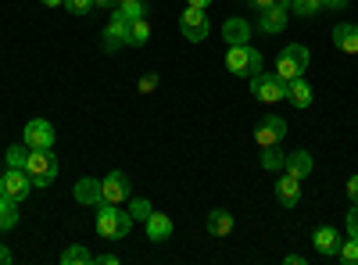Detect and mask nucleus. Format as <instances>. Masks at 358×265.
<instances>
[{
	"label": "nucleus",
	"instance_id": "13",
	"mask_svg": "<svg viewBox=\"0 0 358 265\" xmlns=\"http://www.w3.org/2000/svg\"><path fill=\"white\" fill-rule=\"evenodd\" d=\"M276 201L283 204V208H294L297 201H301V180L297 176H283V180H276Z\"/></svg>",
	"mask_w": 358,
	"mask_h": 265
},
{
	"label": "nucleus",
	"instance_id": "26",
	"mask_svg": "<svg viewBox=\"0 0 358 265\" xmlns=\"http://www.w3.org/2000/svg\"><path fill=\"white\" fill-rule=\"evenodd\" d=\"M290 11L301 15V18H312L322 11V0H290Z\"/></svg>",
	"mask_w": 358,
	"mask_h": 265
},
{
	"label": "nucleus",
	"instance_id": "24",
	"mask_svg": "<svg viewBox=\"0 0 358 265\" xmlns=\"http://www.w3.org/2000/svg\"><path fill=\"white\" fill-rule=\"evenodd\" d=\"M62 262L65 265H94V255H90L86 248H79V244H72V248L62 251Z\"/></svg>",
	"mask_w": 358,
	"mask_h": 265
},
{
	"label": "nucleus",
	"instance_id": "5",
	"mask_svg": "<svg viewBox=\"0 0 358 265\" xmlns=\"http://www.w3.org/2000/svg\"><path fill=\"white\" fill-rule=\"evenodd\" d=\"M283 90H287V83H283L276 72H258V76H251V94H255L262 104L283 101Z\"/></svg>",
	"mask_w": 358,
	"mask_h": 265
},
{
	"label": "nucleus",
	"instance_id": "32",
	"mask_svg": "<svg viewBox=\"0 0 358 265\" xmlns=\"http://www.w3.org/2000/svg\"><path fill=\"white\" fill-rule=\"evenodd\" d=\"M348 237L358 241V201H355V208L348 212Z\"/></svg>",
	"mask_w": 358,
	"mask_h": 265
},
{
	"label": "nucleus",
	"instance_id": "6",
	"mask_svg": "<svg viewBox=\"0 0 358 265\" xmlns=\"http://www.w3.org/2000/svg\"><path fill=\"white\" fill-rule=\"evenodd\" d=\"M0 194H8V197H15V201H25L29 194H33V180H29V172L8 165V172L0 176Z\"/></svg>",
	"mask_w": 358,
	"mask_h": 265
},
{
	"label": "nucleus",
	"instance_id": "29",
	"mask_svg": "<svg viewBox=\"0 0 358 265\" xmlns=\"http://www.w3.org/2000/svg\"><path fill=\"white\" fill-rule=\"evenodd\" d=\"M337 258H341V262H348V265H358V241H355V237H348V241L337 248Z\"/></svg>",
	"mask_w": 358,
	"mask_h": 265
},
{
	"label": "nucleus",
	"instance_id": "10",
	"mask_svg": "<svg viewBox=\"0 0 358 265\" xmlns=\"http://www.w3.org/2000/svg\"><path fill=\"white\" fill-rule=\"evenodd\" d=\"M287 18H290V0H276L273 8H265L258 15V29H262V33H283Z\"/></svg>",
	"mask_w": 358,
	"mask_h": 265
},
{
	"label": "nucleus",
	"instance_id": "30",
	"mask_svg": "<svg viewBox=\"0 0 358 265\" xmlns=\"http://www.w3.org/2000/svg\"><path fill=\"white\" fill-rule=\"evenodd\" d=\"M129 215H133V222H147V215H151V204H147L143 197H133V201H129Z\"/></svg>",
	"mask_w": 358,
	"mask_h": 265
},
{
	"label": "nucleus",
	"instance_id": "1",
	"mask_svg": "<svg viewBox=\"0 0 358 265\" xmlns=\"http://www.w3.org/2000/svg\"><path fill=\"white\" fill-rule=\"evenodd\" d=\"M133 229V215L122 212V204H97V233L104 241H122Z\"/></svg>",
	"mask_w": 358,
	"mask_h": 265
},
{
	"label": "nucleus",
	"instance_id": "34",
	"mask_svg": "<svg viewBox=\"0 0 358 265\" xmlns=\"http://www.w3.org/2000/svg\"><path fill=\"white\" fill-rule=\"evenodd\" d=\"M348 8V0H322V11H341Z\"/></svg>",
	"mask_w": 358,
	"mask_h": 265
},
{
	"label": "nucleus",
	"instance_id": "25",
	"mask_svg": "<svg viewBox=\"0 0 358 265\" xmlns=\"http://www.w3.org/2000/svg\"><path fill=\"white\" fill-rule=\"evenodd\" d=\"M115 11L122 15L126 22H133V18H143L147 4H143V0H118V8H115Z\"/></svg>",
	"mask_w": 358,
	"mask_h": 265
},
{
	"label": "nucleus",
	"instance_id": "16",
	"mask_svg": "<svg viewBox=\"0 0 358 265\" xmlns=\"http://www.w3.org/2000/svg\"><path fill=\"white\" fill-rule=\"evenodd\" d=\"M283 101H290L294 108H308V104H312V86L305 83V76H301V79H290V83H287V90H283Z\"/></svg>",
	"mask_w": 358,
	"mask_h": 265
},
{
	"label": "nucleus",
	"instance_id": "39",
	"mask_svg": "<svg viewBox=\"0 0 358 265\" xmlns=\"http://www.w3.org/2000/svg\"><path fill=\"white\" fill-rule=\"evenodd\" d=\"M4 262H11V251H8L4 244H0V265H4Z\"/></svg>",
	"mask_w": 358,
	"mask_h": 265
},
{
	"label": "nucleus",
	"instance_id": "18",
	"mask_svg": "<svg viewBox=\"0 0 358 265\" xmlns=\"http://www.w3.org/2000/svg\"><path fill=\"white\" fill-rule=\"evenodd\" d=\"M76 201L79 204H94V208H97V204L104 201L101 197V180H90V176H86V180H79L76 183Z\"/></svg>",
	"mask_w": 358,
	"mask_h": 265
},
{
	"label": "nucleus",
	"instance_id": "12",
	"mask_svg": "<svg viewBox=\"0 0 358 265\" xmlns=\"http://www.w3.org/2000/svg\"><path fill=\"white\" fill-rule=\"evenodd\" d=\"M126 40H129V22L118 15V11H111V22L104 29V50H118Z\"/></svg>",
	"mask_w": 358,
	"mask_h": 265
},
{
	"label": "nucleus",
	"instance_id": "22",
	"mask_svg": "<svg viewBox=\"0 0 358 265\" xmlns=\"http://www.w3.org/2000/svg\"><path fill=\"white\" fill-rule=\"evenodd\" d=\"M15 222H18V201L8 197V194H0V233L11 229Z\"/></svg>",
	"mask_w": 358,
	"mask_h": 265
},
{
	"label": "nucleus",
	"instance_id": "17",
	"mask_svg": "<svg viewBox=\"0 0 358 265\" xmlns=\"http://www.w3.org/2000/svg\"><path fill=\"white\" fill-rule=\"evenodd\" d=\"M312 244H315V251L319 255H337V248H341V237H337V229H330V226H319L315 229V237H312Z\"/></svg>",
	"mask_w": 358,
	"mask_h": 265
},
{
	"label": "nucleus",
	"instance_id": "4",
	"mask_svg": "<svg viewBox=\"0 0 358 265\" xmlns=\"http://www.w3.org/2000/svg\"><path fill=\"white\" fill-rule=\"evenodd\" d=\"M25 172H29V180H33L36 187H50L54 176H57V158L50 151H29Z\"/></svg>",
	"mask_w": 358,
	"mask_h": 265
},
{
	"label": "nucleus",
	"instance_id": "9",
	"mask_svg": "<svg viewBox=\"0 0 358 265\" xmlns=\"http://www.w3.org/2000/svg\"><path fill=\"white\" fill-rule=\"evenodd\" d=\"M179 25H183V36H187L190 43H201V40L208 36V11H204V8L187 4L183 18H179Z\"/></svg>",
	"mask_w": 358,
	"mask_h": 265
},
{
	"label": "nucleus",
	"instance_id": "28",
	"mask_svg": "<svg viewBox=\"0 0 358 265\" xmlns=\"http://www.w3.org/2000/svg\"><path fill=\"white\" fill-rule=\"evenodd\" d=\"M25 158H29V147H25V143L8 147V155H4V162H8V165H15V169H25Z\"/></svg>",
	"mask_w": 358,
	"mask_h": 265
},
{
	"label": "nucleus",
	"instance_id": "21",
	"mask_svg": "<svg viewBox=\"0 0 358 265\" xmlns=\"http://www.w3.org/2000/svg\"><path fill=\"white\" fill-rule=\"evenodd\" d=\"M208 233H212V237H226V233H233V215L226 208L208 212Z\"/></svg>",
	"mask_w": 358,
	"mask_h": 265
},
{
	"label": "nucleus",
	"instance_id": "2",
	"mask_svg": "<svg viewBox=\"0 0 358 265\" xmlns=\"http://www.w3.org/2000/svg\"><path fill=\"white\" fill-rule=\"evenodd\" d=\"M226 69H229L233 76L251 79V76H258V72H262V54H258L251 43H233V47H229V54H226Z\"/></svg>",
	"mask_w": 358,
	"mask_h": 265
},
{
	"label": "nucleus",
	"instance_id": "11",
	"mask_svg": "<svg viewBox=\"0 0 358 265\" xmlns=\"http://www.w3.org/2000/svg\"><path fill=\"white\" fill-rule=\"evenodd\" d=\"M287 136V122L283 119H265V122H258V129H255V140H258V147H276L280 140Z\"/></svg>",
	"mask_w": 358,
	"mask_h": 265
},
{
	"label": "nucleus",
	"instance_id": "27",
	"mask_svg": "<svg viewBox=\"0 0 358 265\" xmlns=\"http://www.w3.org/2000/svg\"><path fill=\"white\" fill-rule=\"evenodd\" d=\"M287 162V155L280 151V147H262V165L265 169H280Z\"/></svg>",
	"mask_w": 358,
	"mask_h": 265
},
{
	"label": "nucleus",
	"instance_id": "41",
	"mask_svg": "<svg viewBox=\"0 0 358 265\" xmlns=\"http://www.w3.org/2000/svg\"><path fill=\"white\" fill-rule=\"evenodd\" d=\"M40 4H47V8H57V4H65V0H40Z\"/></svg>",
	"mask_w": 358,
	"mask_h": 265
},
{
	"label": "nucleus",
	"instance_id": "37",
	"mask_svg": "<svg viewBox=\"0 0 358 265\" xmlns=\"http://www.w3.org/2000/svg\"><path fill=\"white\" fill-rule=\"evenodd\" d=\"M94 262H101V265H118V255H97Z\"/></svg>",
	"mask_w": 358,
	"mask_h": 265
},
{
	"label": "nucleus",
	"instance_id": "20",
	"mask_svg": "<svg viewBox=\"0 0 358 265\" xmlns=\"http://www.w3.org/2000/svg\"><path fill=\"white\" fill-rule=\"evenodd\" d=\"M222 36H226V43H229V47H233V43H248L251 25H248L244 18H229V22L222 25Z\"/></svg>",
	"mask_w": 358,
	"mask_h": 265
},
{
	"label": "nucleus",
	"instance_id": "23",
	"mask_svg": "<svg viewBox=\"0 0 358 265\" xmlns=\"http://www.w3.org/2000/svg\"><path fill=\"white\" fill-rule=\"evenodd\" d=\"M147 40H151V25H147V18H133L129 22V47H143Z\"/></svg>",
	"mask_w": 358,
	"mask_h": 265
},
{
	"label": "nucleus",
	"instance_id": "15",
	"mask_svg": "<svg viewBox=\"0 0 358 265\" xmlns=\"http://www.w3.org/2000/svg\"><path fill=\"white\" fill-rule=\"evenodd\" d=\"M334 47L344 54H358V25L355 22H341L334 29Z\"/></svg>",
	"mask_w": 358,
	"mask_h": 265
},
{
	"label": "nucleus",
	"instance_id": "36",
	"mask_svg": "<svg viewBox=\"0 0 358 265\" xmlns=\"http://www.w3.org/2000/svg\"><path fill=\"white\" fill-rule=\"evenodd\" d=\"M94 8H101V11H115V8H118V0H94Z\"/></svg>",
	"mask_w": 358,
	"mask_h": 265
},
{
	"label": "nucleus",
	"instance_id": "40",
	"mask_svg": "<svg viewBox=\"0 0 358 265\" xmlns=\"http://www.w3.org/2000/svg\"><path fill=\"white\" fill-rule=\"evenodd\" d=\"M187 4H194V8H208L212 0H187Z\"/></svg>",
	"mask_w": 358,
	"mask_h": 265
},
{
	"label": "nucleus",
	"instance_id": "8",
	"mask_svg": "<svg viewBox=\"0 0 358 265\" xmlns=\"http://www.w3.org/2000/svg\"><path fill=\"white\" fill-rule=\"evenodd\" d=\"M129 194H133V187H129V176L126 172H108L104 180H101L104 204H122V201H129Z\"/></svg>",
	"mask_w": 358,
	"mask_h": 265
},
{
	"label": "nucleus",
	"instance_id": "35",
	"mask_svg": "<svg viewBox=\"0 0 358 265\" xmlns=\"http://www.w3.org/2000/svg\"><path fill=\"white\" fill-rule=\"evenodd\" d=\"M348 197L358 201V176H351V180H348Z\"/></svg>",
	"mask_w": 358,
	"mask_h": 265
},
{
	"label": "nucleus",
	"instance_id": "14",
	"mask_svg": "<svg viewBox=\"0 0 358 265\" xmlns=\"http://www.w3.org/2000/svg\"><path fill=\"white\" fill-rule=\"evenodd\" d=\"M143 226H147V241H155V244H162V241L172 237V219L165 212H151Z\"/></svg>",
	"mask_w": 358,
	"mask_h": 265
},
{
	"label": "nucleus",
	"instance_id": "33",
	"mask_svg": "<svg viewBox=\"0 0 358 265\" xmlns=\"http://www.w3.org/2000/svg\"><path fill=\"white\" fill-rule=\"evenodd\" d=\"M155 86H158V76H155V72L140 79V90H143V94H151V90H155Z\"/></svg>",
	"mask_w": 358,
	"mask_h": 265
},
{
	"label": "nucleus",
	"instance_id": "19",
	"mask_svg": "<svg viewBox=\"0 0 358 265\" xmlns=\"http://www.w3.org/2000/svg\"><path fill=\"white\" fill-rule=\"evenodd\" d=\"M283 169L290 176H297V180H305V176H312V155L308 151H294V155H287Z\"/></svg>",
	"mask_w": 358,
	"mask_h": 265
},
{
	"label": "nucleus",
	"instance_id": "3",
	"mask_svg": "<svg viewBox=\"0 0 358 265\" xmlns=\"http://www.w3.org/2000/svg\"><path fill=\"white\" fill-rule=\"evenodd\" d=\"M305 69H308V47L290 43V47H283V50H280V57H276V76H280L283 83L301 79V76H305Z\"/></svg>",
	"mask_w": 358,
	"mask_h": 265
},
{
	"label": "nucleus",
	"instance_id": "38",
	"mask_svg": "<svg viewBox=\"0 0 358 265\" xmlns=\"http://www.w3.org/2000/svg\"><path fill=\"white\" fill-rule=\"evenodd\" d=\"M248 4H255L258 11H265V8H273V4H276V0H248Z\"/></svg>",
	"mask_w": 358,
	"mask_h": 265
},
{
	"label": "nucleus",
	"instance_id": "7",
	"mask_svg": "<svg viewBox=\"0 0 358 265\" xmlns=\"http://www.w3.org/2000/svg\"><path fill=\"white\" fill-rule=\"evenodd\" d=\"M22 143L29 147V151H50L54 147V126L47 119H33L22 133Z\"/></svg>",
	"mask_w": 358,
	"mask_h": 265
},
{
	"label": "nucleus",
	"instance_id": "31",
	"mask_svg": "<svg viewBox=\"0 0 358 265\" xmlns=\"http://www.w3.org/2000/svg\"><path fill=\"white\" fill-rule=\"evenodd\" d=\"M65 8L72 15H90V11H94V0H65Z\"/></svg>",
	"mask_w": 358,
	"mask_h": 265
}]
</instances>
